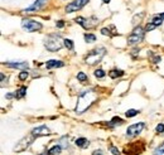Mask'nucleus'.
<instances>
[{"instance_id": "f257e3e1", "label": "nucleus", "mask_w": 164, "mask_h": 155, "mask_svg": "<svg viewBox=\"0 0 164 155\" xmlns=\"http://www.w3.org/2000/svg\"><path fill=\"white\" fill-rule=\"evenodd\" d=\"M97 98V94L94 90H85L78 96L77 105H76V114H83L86 110H88Z\"/></svg>"}, {"instance_id": "f03ea898", "label": "nucleus", "mask_w": 164, "mask_h": 155, "mask_svg": "<svg viewBox=\"0 0 164 155\" xmlns=\"http://www.w3.org/2000/svg\"><path fill=\"white\" fill-rule=\"evenodd\" d=\"M43 44L47 48V51L49 52H58L62 49V47L64 46V39H62V37L59 34H48L44 40H43Z\"/></svg>"}, {"instance_id": "7ed1b4c3", "label": "nucleus", "mask_w": 164, "mask_h": 155, "mask_svg": "<svg viewBox=\"0 0 164 155\" xmlns=\"http://www.w3.org/2000/svg\"><path fill=\"white\" fill-rule=\"evenodd\" d=\"M106 54V49L104 47H99V48H95L92 49L90 53L86 54V57H85V62L88 64V66H94L96 63H99V62L102 59V57Z\"/></svg>"}, {"instance_id": "20e7f679", "label": "nucleus", "mask_w": 164, "mask_h": 155, "mask_svg": "<svg viewBox=\"0 0 164 155\" xmlns=\"http://www.w3.org/2000/svg\"><path fill=\"white\" fill-rule=\"evenodd\" d=\"M144 33H145V29H143L140 25L135 27L134 30L131 32V34L127 37V44L129 46L138 44L139 42H142L144 39Z\"/></svg>"}, {"instance_id": "39448f33", "label": "nucleus", "mask_w": 164, "mask_h": 155, "mask_svg": "<svg viewBox=\"0 0 164 155\" xmlns=\"http://www.w3.org/2000/svg\"><path fill=\"white\" fill-rule=\"evenodd\" d=\"M35 139V136L33 134H29L27 136H24V138L20 140V141H18V144L14 146V153H22L24 150H27V149L33 144V141Z\"/></svg>"}, {"instance_id": "423d86ee", "label": "nucleus", "mask_w": 164, "mask_h": 155, "mask_svg": "<svg viewBox=\"0 0 164 155\" xmlns=\"http://www.w3.org/2000/svg\"><path fill=\"white\" fill-rule=\"evenodd\" d=\"M22 28L24 30H27V32L32 33V32H38L43 28V25L37 22V20H33V19H29V18H24L22 20Z\"/></svg>"}, {"instance_id": "0eeeda50", "label": "nucleus", "mask_w": 164, "mask_h": 155, "mask_svg": "<svg viewBox=\"0 0 164 155\" xmlns=\"http://www.w3.org/2000/svg\"><path fill=\"white\" fill-rule=\"evenodd\" d=\"M145 127V124L144 122H138V124H133L127 127L126 130V136L127 138H134V136H138L140 134Z\"/></svg>"}, {"instance_id": "6e6552de", "label": "nucleus", "mask_w": 164, "mask_h": 155, "mask_svg": "<svg viewBox=\"0 0 164 155\" xmlns=\"http://www.w3.org/2000/svg\"><path fill=\"white\" fill-rule=\"evenodd\" d=\"M88 1L90 0H73V1L70 3L67 7H66V13H73V11L81 10Z\"/></svg>"}, {"instance_id": "1a4fd4ad", "label": "nucleus", "mask_w": 164, "mask_h": 155, "mask_svg": "<svg viewBox=\"0 0 164 155\" xmlns=\"http://www.w3.org/2000/svg\"><path fill=\"white\" fill-rule=\"evenodd\" d=\"M76 23L82 25L85 29H90V28H94L95 25H97V24H99V20L97 19H86V18L78 16L76 19Z\"/></svg>"}, {"instance_id": "9d476101", "label": "nucleus", "mask_w": 164, "mask_h": 155, "mask_svg": "<svg viewBox=\"0 0 164 155\" xmlns=\"http://www.w3.org/2000/svg\"><path fill=\"white\" fill-rule=\"evenodd\" d=\"M32 134L35 136V138H39V136H46V135H49L51 134V130L48 129L46 125H42L38 126L32 130Z\"/></svg>"}, {"instance_id": "9b49d317", "label": "nucleus", "mask_w": 164, "mask_h": 155, "mask_svg": "<svg viewBox=\"0 0 164 155\" xmlns=\"http://www.w3.org/2000/svg\"><path fill=\"white\" fill-rule=\"evenodd\" d=\"M47 1H48V0H35L34 4H32L29 8H27L25 11H27V13H33V11H38L39 9H42V8H43L44 5L47 4Z\"/></svg>"}, {"instance_id": "f8f14e48", "label": "nucleus", "mask_w": 164, "mask_h": 155, "mask_svg": "<svg viewBox=\"0 0 164 155\" xmlns=\"http://www.w3.org/2000/svg\"><path fill=\"white\" fill-rule=\"evenodd\" d=\"M7 67H10V68H18L20 71H27V68L29 67V63L27 61H23V62H8Z\"/></svg>"}, {"instance_id": "ddd939ff", "label": "nucleus", "mask_w": 164, "mask_h": 155, "mask_svg": "<svg viewBox=\"0 0 164 155\" xmlns=\"http://www.w3.org/2000/svg\"><path fill=\"white\" fill-rule=\"evenodd\" d=\"M63 66H64L63 62H61V61H58V59L47 61V63H46L47 70H52V68H58V67H63Z\"/></svg>"}, {"instance_id": "4468645a", "label": "nucleus", "mask_w": 164, "mask_h": 155, "mask_svg": "<svg viewBox=\"0 0 164 155\" xmlns=\"http://www.w3.org/2000/svg\"><path fill=\"white\" fill-rule=\"evenodd\" d=\"M75 144H76L78 148H81V149H86V148L90 146V141H88L86 138H78V139H76Z\"/></svg>"}, {"instance_id": "2eb2a0df", "label": "nucleus", "mask_w": 164, "mask_h": 155, "mask_svg": "<svg viewBox=\"0 0 164 155\" xmlns=\"http://www.w3.org/2000/svg\"><path fill=\"white\" fill-rule=\"evenodd\" d=\"M27 95V87H20L19 90H16L14 92V97L15 98H23Z\"/></svg>"}, {"instance_id": "dca6fc26", "label": "nucleus", "mask_w": 164, "mask_h": 155, "mask_svg": "<svg viewBox=\"0 0 164 155\" xmlns=\"http://www.w3.org/2000/svg\"><path fill=\"white\" fill-rule=\"evenodd\" d=\"M123 124H124V121H123L121 117L115 116V117H112L111 121H110V126H120V125H123Z\"/></svg>"}, {"instance_id": "f3484780", "label": "nucleus", "mask_w": 164, "mask_h": 155, "mask_svg": "<svg viewBox=\"0 0 164 155\" xmlns=\"http://www.w3.org/2000/svg\"><path fill=\"white\" fill-rule=\"evenodd\" d=\"M111 27H105V28H102L101 29V34H104V35H107V37H110V38H111V37H114V35H116L118 34V32H111Z\"/></svg>"}, {"instance_id": "a211bd4d", "label": "nucleus", "mask_w": 164, "mask_h": 155, "mask_svg": "<svg viewBox=\"0 0 164 155\" xmlns=\"http://www.w3.org/2000/svg\"><path fill=\"white\" fill-rule=\"evenodd\" d=\"M62 146H61L59 144L58 145H54V146H52L51 149H49V153L52 154V155H61V151H62Z\"/></svg>"}, {"instance_id": "6ab92c4d", "label": "nucleus", "mask_w": 164, "mask_h": 155, "mask_svg": "<svg viewBox=\"0 0 164 155\" xmlns=\"http://www.w3.org/2000/svg\"><path fill=\"white\" fill-rule=\"evenodd\" d=\"M109 76H110L111 78H118V77L124 76V71H121V70H112V71H110V73H109Z\"/></svg>"}, {"instance_id": "aec40b11", "label": "nucleus", "mask_w": 164, "mask_h": 155, "mask_svg": "<svg viewBox=\"0 0 164 155\" xmlns=\"http://www.w3.org/2000/svg\"><path fill=\"white\" fill-rule=\"evenodd\" d=\"M77 79L80 81L81 83H86L88 81V77H87V74L86 73H83V72H78L77 73Z\"/></svg>"}, {"instance_id": "412c9836", "label": "nucleus", "mask_w": 164, "mask_h": 155, "mask_svg": "<svg viewBox=\"0 0 164 155\" xmlns=\"http://www.w3.org/2000/svg\"><path fill=\"white\" fill-rule=\"evenodd\" d=\"M85 40H86V43H94L96 40V35L92 33H86L85 34Z\"/></svg>"}, {"instance_id": "4be33fe9", "label": "nucleus", "mask_w": 164, "mask_h": 155, "mask_svg": "<svg viewBox=\"0 0 164 155\" xmlns=\"http://www.w3.org/2000/svg\"><path fill=\"white\" fill-rule=\"evenodd\" d=\"M64 47L68 49V51H73L75 44H73V40L71 39H64Z\"/></svg>"}, {"instance_id": "5701e85b", "label": "nucleus", "mask_w": 164, "mask_h": 155, "mask_svg": "<svg viewBox=\"0 0 164 155\" xmlns=\"http://www.w3.org/2000/svg\"><path fill=\"white\" fill-rule=\"evenodd\" d=\"M139 112H140V111L139 110H135V109H130V110H127L126 111V117H134V116H136Z\"/></svg>"}, {"instance_id": "b1692460", "label": "nucleus", "mask_w": 164, "mask_h": 155, "mask_svg": "<svg viewBox=\"0 0 164 155\" xmlns=\"http://www.w3.org/2000/svg\"><path fill=\"white\" fill-rule=\"evenodd\" d=\"M94 74H95V77H97V78H104L106 76V72L104 70H96L94 72Z\"/></svg>"}, {"instance_id": "393cba45", "label": "nucleus", "mask_w": 164, "mask_h": 155, "mask_svg": "<svg viewBox=\"0 0 164 155\" xmlns=\"http://www.w3.org/2000/svg\"><path fill=\"white\" fill-rule=\"evenodd\" d=\"M153 155H164V142L155 149V151H154Z\"/></svg>"}, {"instance_id": "a878e982", "label": "nucleus", "mask_w": 164, "mask_h": 155, "mask_svg": "<svg viewBox=\"0 0 164 155\" xmlns=\"http://www.w3.org/2000/svg\"><path fill=\"white\" fill-rule=\"evenodd\" d=\"M58 144L62 146L63 149H67V148H68V140H67V138H66V136H63V138L58 141Z\"/></svg>"}, {"instance_id": "bb28decb", "label": "nucleus", "mask_w": 164, "mask_h": 155, "mask_svg": "<svg viewBox=\"0 0 164 155\" xmlns=\"http://www.w3.org/2000/svg\"><path fill=\"white\" fill-rule=\"evenodd\" d=\"M151 23H153V24H155L157 27H159V25H162L163 19H162V18H160L159 15H158V16H154L153 19H151Z\"/></svg>"}, {"instance_id": "cd10ccee", "label": "nucleus", "mask_w": 164, "mask_h": 155, "mask_svg": "<svg viewBox=\"0 0 164 155\" xmlns=\"http://www.w3.org/2000/svg\"><path fill=\"white\" fill-rule=\"evenodd\" d=\"M28 76H29L28 71H22V72L19 73V76H18V78H19L20 81H24V79H27V78H28Z\"/></svg>"}, {"instance_id": "c85d7f7f", "label": "nucleus", "mask_w": 164, "mask_h": 155, "mask_svg": "<svg viewBox=\"0 0 164 155\" xmlns=\"http://www.w3.org/2000/svg\"><path fill=\"white\" fill-rule=\"evenodd\" d=\"M155 28H157L155 24H153V23L150 22V23H148L147 25H145V28H144V29H145V32H151V30H154Z\"/></svg>"}, {"instance_id": "c756f323", "label": "nucleus", "mask_w": 164, "mask_h": 155, "mask_svg": "<svg viewBox=\"0 0 164 155\" xmlns=\"http://www.w3.org/2000/svg\"><path fill=\"white\" fill-rule=\"evenodd\" d=\"M143 16H144V13H143V11H142V13L139 14V15H135V16H134V19H133V24H134V25H136V24H138L139 22H140V19H142Z\"/></svg>"}, {"instance_id": "7c9ffc66", "label": "nucleus", "mask_w": 164, "mask_h": 155, "mask_svg": "<svg viewBox=\"0 0 164 155\" xmlns=\"http://www.w3.org/2000/svg\"><path fill=\"white\" fill-rule=\"evenodd\" d=\"M155 131L158 134H163L164 133V124H158L157 127H155Z\"/></svg>"}, {"instance_id": "2f4dec72", "label": "nucleus", "mask_w": 164, "mask_h": 155, "mask_svg": "<svg viewBox=\"0 0 164 155\" xmlns=\"http://www.w3.org/2000/svg\"><path fill=\"white\" fill-rule=\"evenodd\" d=\"M150 55H151V62H153V63H159V62H160V55H153V54H151L150 53Z\"/></svg>"}, {"instance_id": "473e14b6", "label": "nucleus", "mask_w": 164, "mask_h": 155, "mask_svg": "<svg viewBox=\"0 0 164 155\" xmlns=\"http://www.w3.org/2000/svg\"><path fill=\"white\" fill-rule=\"evenodd\" d=\"M110 151L112 155H120V150L116 146H110Z\"/></svg>"}, {"instance_id": "72a5a7b5", "label": "nucleus", "mask_w": 164, "mask_h": 155, "mask_svg": "<svg viewBox=\"0 0 164 155\" xmlns=\"http://www.w3.org/2000/svg\"><path fill=\"white\" fill-rule=\"evenodd\" d=\"M92 155H104V151L100 150V149H99V150H94V151H92Z\"/></svg>"}, {"instance_id": "f704fd0d", "label": "nucleus", "mask_w": 164, "mask_h": 155, "mask_svg": "<svg viewBox=\"0 0 164 155\" xmlns=\"http://www.w3.org/2000/svg\"><path fill=\"white\" fill-rule=\"evenodd\" d=\"M139 51H140L139 48H138V49H136V48H135V49H133V52H131V55H133V57H135L136 54H139Z\"/></svg>"}, {"instance_id": "c9c22d12", "label": "nucleus", "mask_w": 164, "mask_h": 155, "mask_svg": "<svg viewBox=\"0 0 164 155\" xmlns=\"http://www.w3.org/2000/svg\"><path fill=\"white\" fill-rule=\"evenodd\" d=\"M56 25H57V28H62V27L64 25V23H63L62 20H58V22L56 23Z\"/></svg>"}, {"instance_id": "e433bc0d", "label": "nucleus", "mask_w": 164, "mask_h": 155, "mask_svg": "<svg viewBox=\"0 0 164 155\" xmlns=\"http://www.w3.org/2000/svg\"><path fill=\"white\" fill-rule=\"evenodd\" d=\"M40 155H52V154L49 153V150H46V151H43V153H42Z\"/></svg>"}, {"instance_id": "4c0bfd02", "label": "nucleus", "mask_w": 164, "mask_h": 155, "mask_svg": "<svg viewBox=\"0 0 164 155\" xmlns=\"http://www.w3.org/2000/svg\"><path fill=\"white\" fill-rule=\"evenodd\" d=\"M0 76H1V82H4V81H5V76H4V73H1Z\"/></svg>"}, {"instance_id": "58836bf2", "label": "nucleus", "mask_w": 164, "mask_h": 155, "mask_svg": "<svg viewBox=\"0 0 164 155\" xmlns=\"http://www.w3.org/2000/svg\"><path fill=\"white\" fill-rule=\"evenodd\" d=\"M102 1H104L105 4H107V3H110V1H111V0H102Z\"/></svg>"}, {"instance_id": "ea45409f", "label": "nucleus", "mask_w": 164, "mask_h": 155, "mask_svg": "<svg viewBox=\"0 0 164 155\" xmlns=\"http://www.w3.org/2000/svg\"><path fill=\"white\" fill-rule=\"evenodd\" d=\"M159 16H160V18H162V19L164 20V13H162V14H159Z\"/></svg>"}]
</instances>
